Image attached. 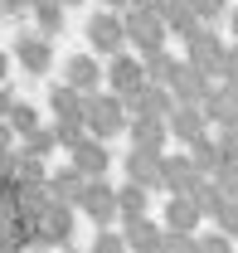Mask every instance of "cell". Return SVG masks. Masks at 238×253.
I'll list each match as a JSON object with an SVG mask.
<instances>
[{
	"label": "cell",
	"mask_w": 238,
	"mask_h": 253,
	"mask_svg": "<svg viewBox=\"0 0 238 253\" xmlns=\"http://www.w3.org/2000/svg\"><path fill=\"white\" fill-rule=\"evenodd\" d=\"M88 44L97 49V54H117V49H126V30H121V20L112 15V10H97L88 20Z\"/></svg>",
	"instance_id": "9"
},
{
	"label": "cell",
	"mask_w": 238,
	"mask_h": 253,
	"mask_svg": "<svg viewBox=\"0 0 238 253\" xmlns=\"http://www.w3.org/2000/svg\"><path fill=\"white\" fill-rule=\"evenodd\" d=\"M63 83H68V88H78L83 97L97 93V88H102V63L92 59V54H73V59L63 63Z\"/></svg>",
	"instance_id": "11"
},
{
	"label": "cell",
	"mask_w": 238,
	"mask_h": 253,
	"mask_svg": "<svg viewBox=\"0 0 238 253\" xmlns=\"http://www.w3.org/2000/svg\"><path fill=\"white\" fill-rule=\"evenodd\" d=\"M49 107H54V122H83V93L78 88H49Z\"/></svg>",
	"instance_id": "13"
},
{
	"label": "cell",
	"mask_w": 238,
	"mask_h": 253,
	"mask_svg": "<svg viewBox=\"0 0 238 253\" xmlns=\"http://www.w3.org/2000/svg\"><path fill=\"white\" fill-rule=\"evenodd\" d=\"M234 39H238V10H234Z\"/></svg>",
	"instance_id": "25"
},
{
	"label": "cell",
	"mask_w": 238,
	"mask_h": 253,
	"mask_svg": "<svg viewBox=\"0 0 238 253\" xmlns=\"http://www.w3.org/2000/svg\"><path fill=\"white\" fill-rule=\"evenodd\" d=\"M160 156L165 151H151V146H126V161H121V180L160 195Z\"/></svg>",
	"instance_id": "4"
},
{
	"label": "cell",
	"mask_w": 238,
	"mask_h": 253,
	"mask_svg": "<svg viewBox=\"0 0 238 253\" xmlns=\"http://www.w3.org/2000/svg\"><path fill=\"white\" fill-rule=\"evenodd\" d=\"M229 239H234V249H238V229H234V234H229Z\"/></svg>",
	"instance_id": "26"
},
{
	"label": "cell",
	"mask_w": 238,
	"mask_h": 253,
	"mask_svg": "<svg viewBox=\"0 0 238 253\" xmlns=\"http://www.w3.org/2000/svg\"><path fill=\"white\" fill-rule=\"evenodd\" d=\"M49 131H54V141H59V151H68V146H78V141L88 136V126H83V122H54Z\"/></svg>",
	"instance_id": "21"
},
{
	"label": "cell",
	"mask_w": 238,
	"mask_h": 253,
	"mask_svg": "<svg viewBox=\"0 0 238 253\" xmlns=\"http://www.w3.org/2000/svg\"><path fill=\"white\" fill-rule=\"evenodd\" d=\"M25 141V156H34V161H44V156H54L59 151V141H54V131L49 126H34L30 136H20Z\"/></svg>",
	"instance_id": "17"
},
{
	"label": "cell",
	"mask_w": 238,
	"mask_h": 253,
	"mask_svg": "<svg viewBox=\"0 0 238 253\" xmlns=\"http://www.w3.org/2000/svg\"><path fill=\"white\" fill-rule=\"evenodd\" d=\"M5 78H10V59L0 54V83H5Z\"/></svg>",
	"instance_id": "24"
},
{
	"label": "cell",
	"mask_w": 238,
	"mask_h": 253,
	"mask_svg": "<svg viewBox=\"0 0 238 253\" xmlns=\"http://www.w3.org/2000/svg\"><path fill=\"white\" fill-rule=\"evenodd\" d=\"M214 146L224 161H238V122L234 126H214Z\"/></svg>",
	"instance_id": "22"
},
{
	"label": "cell",
	"mask_w": 238,
	"mask_h": 253,
	"mask_svg": "<svg viewBox=\"0 0 238 253\" xmlns=\"http://www.w3.org/2000/svg\"><path fill=\"white\" fill-rule=\"evenodd\" d=\"M156 253H195V234H175V229H165Z\"/></svg>",
	"instance_id": "23"
},
{
	"label": "cell",
	"mask_w": 238,
	"mask_h": 253,
	"mask_svg": "<svg viewBox=\"0 0 238 253\" xmlns=\"http://www.w3.org/2000/svg\"><path fill=\"white\" fill-rule=\"evenodd\" d=\"M34 20H39V30H44V34H59V25H63L59 0H39V5H34Z\"/></svg>",
	"instance_id": "20"
},
{
	"label": "cell",
	"mask_w": 238,
	"mask_h": 253,
	"mask_svg": "<svg viewBox=\"0 0 238 253\" xmlns=\"http://www.w3.org/2000/svg\"><path fill=\"white\" fill-rule=\"evenodd\" d=\"M44 190H49L54 200H63V205H73V200H78V190H83V175H78L73 166H59L54 175H44Z\"/></svg>",
	"instance_id": "15"
},
{
	"label": "cell",
	"mask_w": 238,
	"mask_h": 253,
	"mask_svg": "<svg viewBox=\"0 0 238 253\" xmlns=\"http://www.w3.org/2000/svg\"><path fill=\"white\" fill-rule=\"evenodd\" d=\"M68 166H73L83 180H97V175H107V170H112V151H107V141L83 136L78 146H68Z\"/></svg>",
	"instance_id": "5"
},
{
	"label": "cell",
	"mask_w": 238,
	"mask_h": 253,
	"mask_svg": "<svg viewBox=\"0 0 238 253\" xmlns=\"http://www.w3.org/2000/svg\"><path fill=\"white\" fill-rule=\"evenodd\" d=\"M199 131H209V122H204V107L199 102H175L170 112H165V136L170 141H180V146H190Z\"/></svg>",
	"instance_id": "6"
},
{
	"label": "cell",
	"mask_w": 238,
	"mask_h": 253,
	"mask_svg": "<svg viewBox=\"0 0 238 253\" xmlns=\"http://www.w3.org/2000/svg\"><path fill=\"white\" fill-rule=\"evenodd\" d=\"M73 210H78V214H88L92 229H107V224H117V185H112L107 175L83 180L78 200H73Z\"/></svg>",
	"instance_id": "2"
},
{
	"label": "cell",
	"mask_w": 238,
	"mask_h": 253,
	"mask_svg": "<svg viewBox=\"0 0 238 253\" xmlns=\"http://www.w3.org/2000/svg\"><path fill=\"white\" fill-rule=\"evenodd\" d=\"M15 59H20V68H25V73L44 78V73H49V63H54L49 34H20V39H15Z\"/></svg>",
	"instance_id": "10"
},
{
	"label": "cell",
	"mask_w": 238,
	"mask_h": 253,
	"mask_svg": "<svg viewBox=\"0 0 238 253\" xmlns=\"http://www.w3.org/2000/svg\"><path fill=\"white\" fill-rule=\"evenodd\" d=\"M88 253H126V239H121V229H117V224L97 229V234H92V244H88Z\"/></svg>",
	"instance_id": "18"
},
{
	"label": "cell",
	"mask_w": 238,
	"mask_h": 253,
	"mask_svg": "<svg viewBox=\"0 0 238 253\" xmlns=\"http://www.w3.org/2000/svg\"><path fill=\"white\" fill-rule=\"evenodd\" d=\"M195 253H234V239L224 229H204V234H195Z\"/></svg>",
	"instance_id": "19"
},
{
	"label": "cell",
	"mask_w": 238,
	"mask_h": 253,
	"mask_svg": "<svg viewBox=\"0 0 238 253\" xmlns=\"http://www.w3.org/2000/svg\"><path fill=\"white\" fill-rule=\"evenodd\" d=\"M151 200H156L151 190L131 185V180H121V185H117V219H136V214H151V210H156Z\"/></svg>",
	"instance_id": "12"
},
{
	"label": "cell",
	"mask_w": 238,
	"mask_h": 253,
	"mask_svg": "<svg viewBox=\"0 0 238 253\" xmlns=\"http://www.w3.org/2000/svg\"><path fill=\"white\" fill-rule=\"evenodd\" d=\"M5 126H10V136H30L34 126H44V117H39V107H30V102H10V112H5Z\"/></svg>",
	"instance_id": "16"
},
{
	"label": "cell",
	"mask_w": 238,
	"mask_h": 253,
	"mask_svg": "<svg viewBox=\"0 0 238 253\" xmlns=\"http://www.w3.org/2000/svg\"><path fill=\"white\" fill-rule=\"evenodd\" d=\"M83 126H88V136H97V141H117L121 126H126V102L117 93H107V88L88 93L83 97Z\"/></svg>",
	"instance_id": "1"
},
{
	"label": "cell",
	"mask_w": 238,
	"mask_h": 253,
	"mask_svg": "<svg viewBox=\"0 0 238 253\" xmlns=\"http://www.w3.org/2000/svg\"><path fill=\"white\" fill-rule=\"evenodd\" d=\"M185 156L195 161V170H204V175H219V166H224V156H219V146H214L209 131H199V136L185 146Z\"/></svg>",
	"instance_id": "14"
},
{
	"label": "cell",
	"mask_w": 238,
	"mask_h": 253,
	"mask_svg": "<svg viewBox=\"0 0 238 253\" xmlns=\"http://www.w3.org/2000/svg\"><path fill=\"white\" fill-rule=\"evenodd\" d=\"M121 239H126V253H156L160 249V219L156 214H136V219H117Z\"/></svg>",
	"instance_id": "8"
},
{
	"label": "cell",
	"mask_w": 238,
	"mask_h": 253,
	"mask_svg": "<svg viewBox=\"0 0 238 253\" xmlns=\"http://www.w3.org/2000/svg\"><path fill=\"white\" fill-rule=\"evenodd\" d=\"M204 180H209V175H204V170H195V161L185 156V146L160 156V190H165V195H195Z\"/></svg>",
	"instance_id": "3"
},
{
	"label": "cell",
	"mask_w": 238,
	"mask_h": 253,
	"mask_svg": "<svg viewBox=\"0 0 238 253\" xmlns=\"http://www.w3.org/2000/svg\"><path fill=\"white\" fill-rule=\"evenodd\" d=\"M160 229H175V234H199L204 229V214L190 195H165L160 205Z\"/></svg>",
	"instance_id": "7"
}]
</instances>
